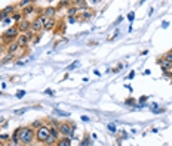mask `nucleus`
I'll use <instances>...</instances> for the list:
<instances>
[{"mask_svg": "<svg viewBox=\"0 0 172 146\" xmlns=\"http://www.w3.org/2000/svg\"><path fill=\"white\" fill-rule=\"evenodd\" d=\"M20 142L24 145H31L33 140H36V131L31 127H20V133H18Z\"/></svg>", "mask_w": 172, "mask_h": 146, "instance_id": "f257e3e1", "label": "nucleus"}, {"mask_svg": "<svg viewBox=\"0 0 172 146\" xmlns=\"http://www.w3.org/2000/svg\"><path fill=\"white\" fill-rule=\"evenodd\" d=\"M20 30H18V27L15 25V27H9L5 33H3V40H6V43L9 44V43H12V42H17V39L20 37Z\"/></svg>", "mask_w": 172, "mask_h": 146, "instance_id": "f03ea898", "label": "nucleus"}, {"mask_svg": "<svg viewBox=\"0 0 172 146\" xmlns=\"http://www.w3.org/2000/svg\"><path fill=\"white\" fill-rule=\"evenodd\" d=\"M49 139V127H40L39 130H36V140L39 143H46Z\"/></svg>", "mask_w": 172, "mask_h": 146, "instance_id": "7ed1b4c3", "label": "nucleus"}, {"mask_svg": "<svg viewBox=\"0 0 172 146\" xmlns=\"http://www.w3.org/2000/svg\"><path fill=\"white\" fill-rule=\"evenodd\" d=\"M45 16H40V18H36L33 22H31V28H30V31L33 33V34H36V33H39V31H42V30H45Z\"/></svg>", "mask_w": 172, "mask_h": 146, "instance_id": "20e7f679", "label": "nucleus"}, {"mask_svg": "<svg viewBox=\"0 0 172 146\" xmlns=\"http://www.w3.org/2000/svg\"><path fill=\"white\" fill-rule=\"evenodd\" d=\"M74 128H76V125L67 124V122H62V124H59V127H58L59 134H62L64 137H70V136L73 134V130H74Z\"/></svg>", "mask_w": 172, "mask_h": 146, "instance_id": "39448f33", "label": "nucleus"}, {"mask_svg": "<svg viewBox=\"0 0 172 146\" xmlns=\"http://www.w3.org/2000/svg\"><path fill=\"white\" fill-rule=\"evenodd\" d=\"M17 27H18V30H20V33H21V34H25V33H28V31H30V28H31V22H28L27 19H22Z\"/></svg>", "mask_w": 172, "mask_h": 146, "instance_id": "423d86ee", "label": "nucleus"}, {"mask_svg": "<svg viewBox=\"0 0 172 146\" xmlns=\"http://www.w3.org/2000/svg\"><path fill=\"white\" fill-rule=\"evenodd\" d=\"M20 49V44L17 43V42H12V43H9L8 44V47H6V50H8V53L9 55H15V52Z\"/></svg>", "mask_w": 172, "mask_h": 146, "instance_id": "0eeeda50", "label": "nucleus"}, {"mask_svg": "<svg viewBox=\"0 0 172 146\" xmlns=\"http://www.w3.org/2000/svg\"><path fill=\"white\" fill-rule=\"evenodd\" d=\"M28 39H27V36L25 34H20V37L17 39V43L20 44V47H25L27 44H28Z\"/></svg>", "mask_w": 172, "mask_h": 146, "instance_id": "6e6552de", "label": "nucleus"}, {"mask_svg": "<svg viewBox=\"0 0 172 146\" xmlns=\"http://www.w3.org/2000/svg\"><path fill=\"white\" fill-rule=\"evenodd\" d=\"M55 146H71V140L70 137H62V139H58Z\"/></svg>", "mask_w": 172, "mask_h": 146, "instance_id": "1a4fd4ad", "label": "nucleus"}, {"mask_svg": "<svg viewBox=\"0 0 172 146\" xmlns=\"http://www.w3.org/2000/svg\"><path fill=\"white\" fill-rule=\"evenodd\" d=\"M49 136L52 137V139H55V140H58L59 139V130H58V127H49Z\"/></svg>", "mask_w": 172, "mask_h": 146, "instance_id": "9d476101", "label": "nucleus"}, {"mask_svg": "<svg viewBox=\"0 0 172 146\" xmlns=\"http://www.w3.org/2000/svg\"><path fill=\"white\" fill-rule=\"evenodd\" d=\"M55 12H56V9L55 8H46L45 9V18H48V19H52L53 18V15H55Z\"/></svg>", "mask_w": 172, "mask_h": 146, "instance_id": "9b49d317", "label": "nucleus"}, {"mask_svg": "<svg viewBox=\"0 0 172 146\" xmlns=\"http://www.w3.org/2000/svg\"><path fill=\"white\" fill-rule=\"evenodd\" d=\"M15 8H17V6L9 5V6H6V8L2 11V14H3V15H8V14H11V12H15Z\"/></svg>", "mask_w": 172, "mask_h": 146, "instance_id": "f8f14e48", "label": "nucleus"}, {"mask_svg": "<svg viewBox=\"0 0 172 146\" xmlns=\"http://www.w3.org/2000/svg\"><path fill=\"white\" fill-rule=\"evenodd\" d=\"M53 24H55L53 19H48V18H46V19H45V30H52V28H53Z\"/></svg>", "mask_w": 172, "mask_h": 146, "instance_id": "ddd939ff", "label": "nucleus"}, {"mask_svg": "<svg viewBox=\"0 0 172 146\" xmlns=\"http://www.w3.org/2000/svg\"><path fill=\"white\" fill-rule=\"evenodd\" d=\"M30 127H31L33 130H34V128H36V130H39L40 127H43V121H40V120H39V121H34V122H33Z\"/></svg>", "mask_w": 172, "mask_h": 146, "instance_id": "4468645a", "label": "nucleus"}, {"mask_svg": "<svg viewBox=\"0 0 172 146\" xmlns=\"http://www.w3.org/2000/svg\"><path fill=\"white\" fill-rule=\"evenodd\" d=\"M33 11H34V6H33V5H28V6L24 8V15H30Z\"/></svg>", "mask_w": 172, "mask_h": 146, "instance_id": "2eb2a0df", "label": "nucleus"}, {"mask_svg": "<svg viewBox=\"0 0 172 146\" xmlns=\"http://www.w3.org/2000/svg\"><path fill=\"white\" fill-rule=\"evenodd\" d=\"M21 18H22V15H21V14H14V15H12V19H14L15 22H18V24L22 21Z\"/></svg>", "mask_w": 172, "mask_h": 146, "instance_id": "dca6fc26", "label": "nucleus"}, {"mask_svg": "<svg viewBox=\"0 0 172 146\" xmlns=\"http://www.w3.org/2000/svg\"><path fill=\"white\" fill-rule=\"evenodd\" d=\"M163 59H165L166 62H169V64H172V52H171V53H166V55L163 56Z\"/></svg>", "mask_w": 172, "mask_h": 146, "instance_id": "f3484780", "label": "nucleus"}, {"mask_svg": "<svg viewBox=\"0 0 172 146\" xmlns=\"http://www.w3.org/2000/svg\"><path fill=\"white\" fill-rule=\"evenodd\" d=\"M68 5H71V2H59V8H68Z\"/></svg>", "mask_w": 172, "mask_h": 146, "instance_id": "a211bd4d", "label": "nucleus"}, {"mask_svg": "<svg viewBox=\"0 0 172 146\" xmlns=\"http://www.w3.org/2000/svg\"><path fill=\"white\" fill-rule=\"evenodd\" d=\"M12 58H14V55H9V53H8V55H6V56L2 59V61H3V62H8V61H11Z\"/></svg>", "mask_w": 172, "mask_h": 146, "instance_id": "6ab92c4d", "label": "nucleus"}, {"mask_svg": "<svg viewBox=\"0 0 172 146\" xmlns=\"http://www.w3.org/2000/svg\"><path fill=\"white\" fill-rule=\"evenodd\" d=\"M8 139H9L8 134H0V142H6Z\"/></svg>", "mask_w": 172, "mask_h": 146, "instance_id": "aec40b11", "label": "nucleus"}, {"mask_svg": "<svg viewBox=\"0 0 172 146\" xmlns=\"http://www.w3.org/2000/svg\"><path fill=\"white\" fill-rule=\"evenodd\" d=\"M91 16H92V14H91V12H85V14H83V18H85V19H89Z\"/></svg>", "mask_w": 172, "mask_h": 146, "instance_id": "412c9836", "label": "nucleus"}, {"mask_svg": "<svg viewBox=\"0 0 172 146\" xmlns=\"http://www.w3.org/2000/svg\"><path fill=\"white\" fill-rule=\"evenodd\" d=\"M76 12H77V9H76V8H71V9H70V11H68V15H70V16H71V15H74V14H76Z\"/></svg>", "mask_w": 172, "mask_h": 146, "instance_id": "4be33fe9", "label": "nucleus"}, {"mask_svg": "<svg viewBox=\"0 0 172 146\" xmlns=\"http://www.w3.org/2000/svg\"><path fill=\"white\" fill-rule=\"evenodd\" d=\"M3 50H5V44H3V43H0V56H2Z\"/></svg>", "mask_w": 172, "mask_h": 146, "instance_id": "5701e85b", "label": "nucleus"}, {"mask_svg": "<svg viewBox=\"0 0 172 146\" xmlns=\"http://www.w3.org/2000/svg\"><path fill=\"white\" fill-rule=\"evenodd\" d=\"M0 146H5V142H0Z\"/></svg>", "mask_w": 172, "mask_h": 146, "instance_id": "b1692460", "label": "nucleus"}, {"mask_svg": "<svg viewBox=\"0 0 172 146\" xmlns=\"http://www.w3.org/2000/svg\"><path fill=\"white\" fill-rule=\"evenodd\" d=\"M46 146H55V145H46Z\"/></svg>", "mask_w": 172, "mask_h": 146, "instance_id": "393cba45", "label": "nucleus"}, {"mask_svg": "<svg viewBox=\"0 0 172 146\" xmlns=\"http://www.w3.org/2000/svg\"><path fill=\"white\" fill-rule=\"evenodd\" d=\"M171 75H172V74H171Z\"/></svg>", "mask_w": 172, "mask_h": 146, "instance_id": "a878e982", "label": "nucleus"}]
</instances>
